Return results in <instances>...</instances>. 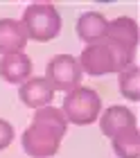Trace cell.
I'll return each mask as SVG.
<instances>
[{
	"mask_svg": "<svg viewBox=\"0 0 140 158\" xmlns=\"http://www.w3.org/2000/svg\"><path fill=\"white\" fill-rule=\"evenodd\" d=\"M66 131H68V122H66L61 109L54 106H43L36 109L32 124L23 133V152L32 158H52L59 147Z\"/></svg>",
	"mask_w": 140,
	"mask_h": 158,
	"instance_id": "1",
	"label": "cell"
},
{
	"mask_svg": "<svg viewBox=\"0 0 140 158\" xmlns=\"http://www.w3.org/2000/svg\"><path fill=\"white\" fill-rule=\"evenodd\" d=\"M136 54L124 50L122 45L102 39L97 43H91L86 45V50H82V56H79V68L86 75L100 77V75H111V73H122L124 68H129L134 63Z\"/></svg>",
	"mask_w": 140,
	"mask_h": 158,
	"instance_id": "2",
	"label": "cell"
},
{
	"mask_svg": "<svg viewBox=\"0 0 140 158\" xmlns=\"http://www.w3.org/2000/svg\"><path fill=\"white\" fill-rule=\"evenodd\" d=\"M23 27L27 32V39L48 43L59 36L61 32V14L50 2H34L23 11Z\"/></svg>",
	"mask_w": 140,
	"mask_h": 158,
	"instance_id": "3",
	"label": "cell"
},
{
	"mask_svg": "<svg viewBox=\"0 0 140 158\" xmlns=\"http://www.w3.org/2000/svg\"><path fill=\"white\" fill-rule=\"evenodd\" d=\"M100 111H102V97L88 86H77L63 97L61 113L66 122H70V124L88 127L97 122Z\"/></svg>",
	"mask_w": 140,
	"mask_h": 158,
	"instance_id": "4",
	"label": "cell"
},
{
	"mask_svg": "<svg viewBox=\"0 0 140 158\" xmlns=\"http://www.w3.org/2000/svg\"><path fill=\"white\" fill-rule=\"evenodd\" d=\"M82 68L79 61L72 54H57L50 59L48 68H45V79L50 81L54 90H66L70 93L72 88H77L82 84Z\"/></svg>",
	"mask_w": 140,
	"mask_h": 158,
	"instance_id": "5",
	"label": "cell"
},
{
	"mask_svg": "<svg viewBox=\"0 0 140 158\" xmlns=\"http://www.w3.org/2000/svg\"><path fill=\"white\" fill-rule=\"evenodd\" d=\"M18 97H20V102L25 106H29V109H43V106L52 104L54 88L50 86V81L45 77H29L27 81L20 84Z\"/></svg>",
	"mask_w": 140,
	"mask_h": 158,
	"instance_id": "6",
	"label": "cell"
},
{
	"mask_svg": "<svg viewBox=\"0 0 140 158\" xmlns=\"http://www.w3.org/2000/svg\"><path fill=\"white\" fill-rule=\"evenodd\" d=\"M104 39L113 41V43H117V45H122L124 50H129V52L136 54V48H138V23L134 18H129V16H117L113 20H108Z\"/></svg>",
	"mask_w": 140,
	"mask_h": 158,
	"instance_id": "7",
	"label": "cell"
},
{
	"mask_svg": "<svg viewBox=\"0 0 140 158\" xmlns=\"http://www.w3.org/2000/svg\"><path fill=\"white\" fill-rule=\"evenodd\" d=\"M27 45V32L20 20L0 18V54H16L23 52Z\"/></svg>",
	"mask_w": 140,
	"mask_h": 158,
	"instance_id": "8",
	"label": "cell"
},
{
	"mask_svg": "<svg viewBox=\"0 0 140 158\" xmlns=\"http://www.w3.org/2000/svg\"><path fill=\"white\" fill-rule=\"evenodd\" d=\"M0 77L9 84H23L32 77V59L25 52L5 54L0 59Z\"/></svg>",
	"mask_w": 140,
	"mask_h": 158,
	"instance_id": "9",
	"label": "cell"
},
{
	"mask_svg": "<svg viewBox=\"0 0 140 158\" xmlns=\"http://www.w3.org/2000/svg\"><path fill=\"white\" fill-rule=\"evenodd\" d=\"M136 124V113L127 106H108L100 118V129L106 138H113L122 129H129Z\"/></svg>",
	"mask_w": 140,
	"mask_h": 158,
	"instance_id": "10",
	"label": "cell"
},
{
	"mask_svg": "<svg viewBox=\"0 0 140 158\" xmlns=\"http://www.w3.org/2000/svg\"><path fill=\"white\" fill-rule=\"evenodd\" d=\"M106 25H108V20L104 18V14L86 11L77 18V36L84 43H88V45H91V43H97V41L104 39Z\"/></svg>",
	"mask_w": 140,
	"mask_h": 158,
	"instance_id": "11",
	"label": "cell"
},
{
	"mask_svg": "<svg viewBox=\"0 0 140 158\" xmlns=\"http://www.w3.org/2000/svg\"><path fill=\"white\" fill-rule=\"evenodd\" d=\"M111 142L117 158H140V131L136 124L115 133Z\"/></svg>",
	"mask_w": 140,
	"mask_h": 158,
	"instance_id": "12",
	"label": "cell"
},
{
	"mask_svg": "<svg viewBox=\"0 0 140 158\" xmlns=\"http://www.w3.org/2000/svg\"><path fill=\"white\" fill-rule=\"evenodd\" d=\"M117 86H120L122 97H127L129 102H138L140 99V70H138V66L131 63L129 68L117 73Z\"/></svg>",
	"mask_w": 140,
	"mask_h": 158,
	"instance_id": "13",
	"label": "cell"
},
{
	"mask_svg": "<svg viewBox=\"0 0 140 158\" xmlns=\"http://www.w3.org/2000/svg\"><path fill=\"white\" fill-rule=\"evenodd\" d=\"M11 142H14V127H11L7 120L0 118V152L7 149Z\"/></svg>",
	"mask_w": 140,
	"mask_h": 158,
	"instance_id": "14",
	"label": "cell"
}]
</instances>
